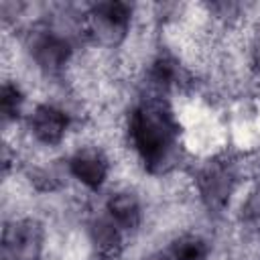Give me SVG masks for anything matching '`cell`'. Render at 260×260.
Here are the masks:
<instances>
[{
  "mask_svg": "<svg viewBox=\"0 0 260 260\" xmlns=\"http://www.w3.org/2000/svg\"><path fill=\"white\" fill-rule=\"evenodd\" d=\"M30 53H32L35 61L39 63V67H43L47 73H57L65 65L71 49H69V43L65 39H61L59 35L41 32L35 37Z\"/></svg>",
  "mask_w": 260,
  "mask_h": 260,
  "instance_id": "5b68a950",
  "label": "cell"
},
{
  "mask_svg": "<svg viewBox=\"0 0 260 260\" xmlns=\"http://www.w3.org/2000/svg\"><path fill=\"white\" fill-rule=\"evenodd\" d=\"M108 213L118 228L132 230L140 221V205L132 193H116L108 199Z\"/></svg>",
  "mask_w": 260,
  "mask_h": 260,
  "instance_id": "ba28073f",
  "label": "cell"
},
{
  "mask_svg": "<svg viewBox=\"0 0 260 260\" xmlns=\"http://www.w3.org/2000/svg\"><path fill=\"white\" fill-rule=\"evenodd\" d=\"M130 14L132 8L124 2H100L89 12V32L95 41L114 45L126 35Z\"/></svg>",
  "mask_w": 260,
  "mask_h": 260,
  "instance_id": "7a4b0ae2",
  "label": "cell"
},
{
  "mask_svg": "<svg viewBox=\"0 0 260 260\" xmlns=\"http://www.w3.org/2000/svg\"><path fill=\"white\" fill-rule=\"evenodd\" d=\"M43 246V232L37 221H14L4 230L2 260H37Z\"/></svg>",
  "mask_w": 260,
  "mask_h": 260,
  "instance_id": "3957f363",
  "label": "cell"
},
{
  "mask_svg": "<svg viewBox=\"0 0 260 260\" xmlns=\"http://www.w3.org/2000/svg\"><path fill=\"white\" fill-rule=\"evenodd\" d=\"M130 136L134 148L150 171H165L173 162L179 128L162 102L148 100L132 112Z\"/></svg>",
  "mask_w": 260,
  "mask_h": 260,
  "instance_id": "6da1fadb",
  "label": "cell"
},
{
  "mask_svg": "<svg viewBox=\"0 0 260 260\" xmlns=\"http://www.w3.org/2000/svg\"><path fill=\"white\" fill-rule=\"evenodd\" d=\"M91 242L102 258H116L122 248V238L118 225L110 219H95L91 223Z\"/></svg>",
  "mask_w": 260,
  "mask_h": 260,
  "instance_id": "9c48e42d",
  "label": "cell"
},
{
  "mask_svg": "<svg viewBox=\"0 0 260 260\" xmlns=\"http://www.w3.org/2000/svg\"><path fill=\"white\" fill-rule=\"evenodd\" d=\"M144 260H169L165 254H152V256H148V258H144Z\"/></svg>",
  "mask_w": 260,
  "mask_h": 260,
  "instance_id": "4fadbf2b",
  "label": "cell"
},
{
  "mask_svg": "<svg viewBox=\"0 0 260 260\" xmlns=\"http://www.w3.org/2000/svg\"><path fill=\"white\" fill-rule=\"evenodd\" d=\"M69 171L83 185H87L91 189H98L104 183L106 175H108V162H106L102 152L85 148V150H79L71 156Z\"/></svg>",
  "mask_w": 260,
  "mask_h": 260,
  "instance_id": "52a82bcc",
  "label": "cell"
},
{
  "mask_svg": "<svg viewBox=\"0 0 260 260\" xmlns=\"http://www.w3.org/2000/svg\"><path fill=\"white\" fill-rule=\"evenodd\" d=\"M256 65H258V69H260V47L256 49Z\"/></svg>",
  "mask_w": 260,
  "mask_h": 260,
  "instance_id": "5bb4252c",
  "label": "cell"
},
{
  "mask_svg": "<svg viewBox=\"0 0 260 260\" xmlns=\"http://www.w3.org/2000/svg\"><path fill=\"white\" fill-rule=\"evenodd\" d=\"M207 244L199 236H183L175 240L171 248V258L173 260H205L207 258Z\"/></svg>",
  "mask_w": 260,
  "mask_h": 260,
  "instance_id": "30bf717a",
  "label": "cell"
},
{
  "mask_svg": "<svg viewBox=\"0 0 260 260\" xmlns=\"http://www.w3.org/2000/svg\"><path fill=\"white\" fill-rule=\"evenodd\" d=\"M232 171L223 162H209L199 175V189L209 207H219L232 193Z\"/></svg>",
  "mask_w": 260,
  "mask_h": 260,
  "instance_id": "277c9868",
  "label": "cell"
},
{
  "mask_svg": "<svg viewBox=\"0 0 260 260\" xmlns=\"http://www.w3.org/2000/svg\"><path fill=\"white\" fill-rule=\"evenodd\" d=\"M20 106H22V93L18 91L16 85H10L6 83L2 87V93H0V108H2V116L6 120H12L18 116L20 112Z\"/></svg>",
  "mask_w": 260,
  "mask_h": 260,
  "instance_id": "8fae6325",
  "label": "cell"
},
{
  "mask_svg": "<svg viewBox=\"0 0 260 260\" xmlns=\"http://www.w3.org/2000/svg\"><path fill=\"white\" fill-rule=\"evenodd\" d=\"M152 75H154L156 83H160V85H169V83L177 77V67H175V63H173L171 59H158V61L154 63V71H152Z\"/></svg>",
  "mask_w": 260,
  "mask_h": 260,
  "instance_id": "7c38bea8",
  "label": "cell"
},
{
  "mask_svg": "<svg viewBox=\"0 0 260 260\" xmlns=\"http://www.w3.org/2000/svg\"><path fill=\"white\" fill-rule=\"evenodd\" d=\"M30 128L37 140L45 144H57L67 130V116L55 106H39L30 118Z\"/></svg>",
  "mask_w": 260,
  "mask_h": 260,
  "instance_id": "8992f818",
  "label": "cell"
}]
</instances>
